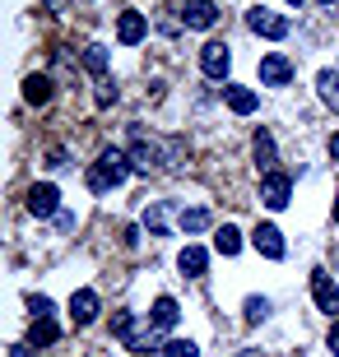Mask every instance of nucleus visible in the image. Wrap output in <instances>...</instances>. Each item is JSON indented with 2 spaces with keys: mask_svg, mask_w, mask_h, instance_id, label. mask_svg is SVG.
Returning <instances> with one entry per match:
<instances>
[{
  "mask_svg": "<svg viewBox=\"0 0 339 357\" xmlns=\"http://www.w3.org/2000/svg\"><path fill=\"white\" fill-rule=\"evenodd\" d=\"M131 162H135V172L182 167V139H158V135H144L140 126H135L131 130Z\"/></svg>",
  "mask_w": 339,
  "mask_h": 357,
  "instance_id": "nucleus-1",
  "label": "nucleus"
},
{
  "mask_svg": "<svg viewBox=\"0 0 339 357\" xmlns=\"http://www.w3.org/2000/svg\"><path fill=\"white\" fill-rule=\"evenodd\" d=\"M131 172H135L131 153H121V149H103V153L89 162L84 181H89L93 195H103V190H117V185H126V176H131Z\"/></svg>",
  "mask_w": 339,
  "mask_h": 357,
  "instance_id": "nucleus-2",
  "label": "nucleus"
},
{
  "mask_svg": "<svg viewBox=\"0 0 339 357\" xmlns=\"http://www.w3.org/2000/svg\"><path fill=\"white\" fill-rule=\"evenodd\" d=\"M247 28L256 33V38H265V42L288 38V19H284V14H274V10H265V5H251V10H247Z\"/></svg>",
  "mask_w": 339,
  "mask_h": 357,
  "instance_id": "nucleus-3",
  "label": "nucleus"
},
{
  "mask_svg": "<svg viewBox=\"0 0 339 357\" xmlns=\"http://www.w3.org/2000/svg\"><path fill=\"white\" fill-rule=\"evenodd\" d=\"M186 28H196V33H209V28L219 24V5L214 0H182V10H177Z\"/></svg>",
  "mask_w": 339,
  "mask_h": 357,
  "instance_id": "nucleus-4",
  "label": "nucleus"
},
{
  "mask_svg": "<svg viewBox=\"0 0 339 357\" xmlns=\"http://www.w3.org/2000/svg\"><path fill=\"white\" fill-rule=\"evenodd\" d=\"M200 70H205L209 79H228V70H233V47H228V42H205V47H200Z\"/></svg>",
  "mask_w": 339,
  "mask_h": 357,
  "instance_id": "nucleus-5",
  "label": "nucleus"
},
{
  "mask_svg": "<svg viewBox=\"0 0 339 357\" xmlns=\"http://www.w3.org/2000/svg\"><path fill=\"white\" fill-rule=\"evenodd\" d=\"M28 213H33V218H56V213H61V190H56L52 181H38L28 190Z\"/></svg>",
  "mask_w": 339,
  "mask_h": 357,
  "instance_id": "nucleus-6",
  "label": "nucleus"
},
{
  "mask_svg": "<svg viewBox=\"0 0 339 357\" xmlns=\"http://www.w3.org/2000/svg\"><path fill=\"white\" fill-rule=\"evenodd\" d=\"M288 199H293V181H288V172L261 176V204H265V209H288Z\"/></svg>",
  "mask_w": 339,
  "mask_h": 357,
  "instance_id": "nucleus-7",
  "label": "nucleus"
},
{
  "mask_svg": "<svg viewBox=\"0 0 339 357\" xmlns=\"http://www.w3.org/2000/svg\"><path fill=\"white\" fill-rule=\"evenodd\" d=\"M312 297L330 320H339V288H335V278H330L326 269H312Z\"/></svg>",
  "mask_w": 339,
  "mask_h": 357,
  "instance_id": "nucleus-8",
  "label": "nucleus"
},
{
  "mask_svg": "<svg viewBox=\"0 0 339 357\" xmlns=\"http://www.w3.org/2000/svg\"><path fill=\"white\" fill-rule=\"evenodd\" d=\"M288 79H293V61H288L284 52L261 56V84H265V89H284Z\"/></svg>",
  "mask_w": 339,
  "mask_h": 357,
  "instance_id": "nucleus-9",
  "label": "nucleus"
},
{
  "mask_svg": "<svg viewBox=\"0 0 339 357\" xmlns=\"http://www.w3.org/2000/svg\"><path fill=\"white\" fill-rule=\"evenodd\" d=\"M251 246L265 255V260H284V232L274 223H256V232H251Z\"/></svg>",
  "mask_w": 339,
  "mask_h": 357,
  "instance_id": "nucleus-10",
  "label": "nucleus"
},
{
  "mask_svg": "<svg viewBox=\"0 0 339 357\" xmlns=\"http://www.w3.org/2000/svg\"><path fill=\"white\" fill-rule=\"evenodd\" d=\"M251 158H256V167H261L265 176H270V172H274V162H279V144H274V135L265 130V126L251 135Z\"/></svg>",
  "mask_w": 339,
  "mask_h": 357,
  "instance_id": "nucleus-11",
  "label": "nucleus"
},
{
  "mask_svg": "<svg viewBox=\"0 0 339 357\" xmlns=\"http://www.w3.org/2000/svg\"><path fill=\"white\" fill-rule=\"evenodd\" d=\"M144 33H149V19H144L140 10H126L117 19V42H121V47H140Z\"/></svg>",
  "mask_w": 339,
  "mask_h": 357,
  "instance_id": "nucleus-12",
  "label": "nucleus"
},
{
  "mask_svg": "<svg viewBox=\"0 0 339 357\" xmlns=\"http://www.w3.org/2000/svg\"><path fill=\"white\" fill-rule=\"evenodd\" d=\"M70 320H75V325H93V320H98V292L93 288L70 292Z\"/></svg>",
  "mask_w": 339,
  "mask_h": 357,
  "instance_id": "nucleus-13",
  "label": "nucleus"
},
{
  "mask_svg": "<svg viewBox=\"0 0 339 357\" xmlns=\"http://www.w3.org/2000/svg\"><path fill=\"white\" fill-rule=\"evenodd\" d=\"M223 98H228V112H237V116H251V112L261 107V93L247 89V84H228Z\"/></svg>",
  "mask_w": 339,
  "mask_h": 357,
  "instance_id": "nucleus-14",
  "label": "nucleus"
},
{
  "mask_svg": "<svg viewBox=\"0 0 339 357\" xmlns=\"http://www.w3.org/2000/svg\"><path fill=\"white\" fill-rule=\"evenodd\" d=\"M177 316H182V311H177V302H172V297H158V302L149 306V330H154V334L172 330V325H177Z\"/></svg>",
  "mask_w": 339,
  "mask_h": 357,
  "instance_id": "nucleus-15",
  "label": "nucleus"
},
{
  "mask_svg": "<svg viewBox=\"0 0 339 357\" xmlns=\"http://www.w3.org/2000/svg\"><path fill=\"white\" fill-rule=\"evenodd\" d=\"M52 93H56L52 75H28V79H24V102H33V107H47V102H52Z\"/></svg>",
  "mask_w": 339,
  "mask_h": 357,
  "instance_id": "nucleus-16",
  "label": "nucleus"
},
{
  "mask_svg": "<svg viewBox=\"0 0 339 357\" xmlns=\"http://www.w3.org/2000/svg\"><path fill=\"white\" fill-rule=\"evenodd\" d=\"M177 269H182L186 278H200L209 269V251L205 246H182V255H177Z\"/></svg>",
  "mask_w": 339,
  "mask_h": 357,
  "instance_id": "nucleus-17",
  "label": "nucleus"
},
{
  "mask_svg": "<svg viewBox=\"0 0 339 357\" xmlns=\"http://www.w3.org/2000/svg\"><path fill=\"white\" fill-rule=\"evenodd\" d=\"M168 218H172V204H168V199H154V204L144 209V227H149V237H168Z\"/></svg>",
  "mask_w": 339,
  "mask_h": 357,
  "instance_id": "nucleus-18",
  "label": "nucleus"
},
{
  "mask_svg": "<svg viewBox=\"0 0 339 357\" xmlns=\"http://www.w3.org/2000/svg\"><path fill=\"white\" fill-rule=\"evenodd\" d=\"M316 93H321V102L339 116V70H321L316 75Z\"/></svg>",
  "mask_w": 339,
  "mask_h": 357,
  "instance_id": "nucleus-19",
  "label": "nucleus"
},
{
  "mask_svg": "<svg viewBox=\"0 0 339 357\" xmlns=\"http://www.w3.org/2000/svg\"><path fill=\"white\" fill-rule=\"evenodd\" d=\"M84 70H89L93 79L103 84V79H107V47H98V42H89V47H84Z\"/></svg>",
  "mask_w": 339,
  "mask_h": 357,
  "instance_id": "nucleus-20",
  "label": "nucleus"
},
{
  "mask_svg": "<svg viewBox=\"0 0 339 357\" xmlns=\"http://www.w3.org/2000/svg\"><path fill=\"white\" fill-rule=\"evenodd\" d=\"M177 223H182L186 237H200V232H209V223H214V218H209V209H182V218H177Z\"/></svg>",
  "mask_w": 339,
  "mask_h": 357,
  "instance_id": "nucleus-21",
  "label": "nucleus"
},
{
  "mask_svg": "<svg viewBox=\"0 0 339 357\" xmlns=\"http://www.w3.org/2000/svg\"><path fill=\"white\" fill-rule=\"evenodd\" d=\"M214 251H219V255H237V251H242V232H237L233 223H223L219 232H214Z\"/></svg>",
  "mask_w": 339,
  "mask_h": 357,
  "instance_id": "nucleus-22",
  "label": "nucleus"
},
{
  "mask_svg": "<svg viewBox=\"0 0 339 357\" xmlns=\"http://www.w3.org/2000/svg\"><path fill=\"white\" fill-rule=\"evenodd\" d=\"M56 334H61L56 316H47V320H33V339H28V344H33V348H52V344H56Z\"/></svg>",
  "mask_w": 339,
  "mask_h": 357,
  "instance_id": "nucleus-23",
  "label": "nucleus"
},
{
  "mask_svg": "<svg viewBox=\"0 0 339 357\" xmlns=\"http://www.w3.org/2000/svg\"><path fill=\"white\" fill-rule=\"evenodd\" d=\"M242 316H247V325H261V320H270V297H256V292H251L247 302H242Z\"/></svg>",
  "mask_w": 339,
  "mask_h": 357,
  "instance_id": "nucleus-24",
  "label": "nucleus"
},
{
  "mask_svg": "<svg viewBox=\"0 0 339 357\" xmlns=\"http://www.w3.org/2000/svg\"><path fill=\"white\" fill-rule=\"evenodd\" d=\"M158 357H200V348L191 339H168V344L158 348Z\"/></svg>",
  "mask_w": 339,
  "mask_h": 357,
  "instance_id": "nucleus-25",
  "label": "nucleus"
},
{
  "mask_svg": "<svg viewBox=\"0 0 339 357\" xmlns=\"http://www.w3.org/2000/svg\"><path fill=\"white\" fill-rule=\"evenodd\" d=\"M28 311H33V320H47L56 311L52 306V297H42V292H33V297H28Z\"/></svg>",
  "mask_w": 339,
  "mask_h": 357,
  "instance_id": "nucleus-26",
  "label": "nucleus"
},
{
  "mask_svg": "<svg viewBox=\"0 0 339 357\" xmlns=\"http://www.w3.org/2000/svg\"><path fill=\"white\" fill-rule=\"evenodd\" d=\"M112 102H117V84L103 79V84H98V107H112Z\"/></svg>",
  "mask_w": 339,
  "mask_h": 357,
  "instance_id": "nucleus-27",
  "label": "nucleus"
},
{
  "mask_svg": "<svg viewBox=\"0 0 339 357\" xmlns=\"http://www.w3.org/2000/svg\"><path fill=\"white\" fill-rule=\"evenodd\" d=\"M42 10H47V14H66L70 0H42Z\"/></svg>",
  "mask_w": 339,
  "mask_h": 357,
  "instance_id": "nucleus-28",
  "label": "nucleus"
},
{
  "mask_svg": "<svg viewBox=\"0 0 339 357\" xmlns=\"http://www.w3.org/2000/svg\"><path fill=\"white\" fill-rule=\"evenodd\" d=\"M326 348H330V353L339 357V320H335V325H330V339H326Z\"/></svg>",
  "mask_w": 339,
  "mask_h": 357,
  "instance_id": "nucleus-29",
  "label": "nucleus"
},
{
  "mask_svg": "<svg viewBox=\"0 0 339 357\" xmlns=\"http://www.w3.org/2000/svg\"><path fill=\"white\" fill-rule=\"evenodd\" d=\"M330 162H339V135H330Z\"/></svg>",
  "mask_w": 339,
  "mask_h": 357,
  "instance_id": "nucleus-30",
  "label": "nucleus"
},
{
  "mask_svg": "<svg viewBox=\"0 0 339 357\" xmlns=\"http://www.w3.org/2000/svg\"><path fill=\"white\" fill-rule=\"evenodd\" d=\"M28 348H33V344H19V348H14L10 357H33V353H28Z\"/></svg>",
  "mask_w": 339,
  "mask_h": 357,
  "instance_id": "nucleus-31",
  "label": "nucleus"
},
{
  "mask_svg": "<svg viewBox=\"0 0 339 357\" xmlns=\"http://www.w3.org/2000/svg\"><path fill=\"white\" fill-rule=\"evenodd\" d=\"M237 357H261V353H256V348H242V353H237Z\"/></svg>",
  "mask_w": 339,
  "mask_h": 357,
  "instance_id": "nucleus-32",
  "label": "nucleus"
},
{
  "mask_svg": "<svg viewBox=\"0 0 339 357\" xmlns=\"http://www.w3.org/2000/svg\"><path fill=\"white\" fill-rule=\"evenodd\" d=\"M335 223H339V195H335Z\"/></svg>",
  "mask_w": 339,
  "mask_h": 357,
  "instance_id": "nucleus-33",
  "label": "nucleus"
},
{
  "mask_svg": "<svg viewBox=\"0 0 339 357\" xmlns=\"http://www.w3.org/2000/svg\"><path fill=\"white\" fill-rule=\"evenodd\" d=\"M288 5H298V10H302V0H288Z\"/></svg>",
  "mask_w": 339,
  "mask_h": 357,
  "instance_id": "nucleus-34",
  "label": "nucleus"
},
{
  "mask_svg": "<svg viewBox=\"0 0 339 357\" xmlns=\"http://www.w3.org/2000/svg\"><path fill=\"white\" fill-rule=\"evenodd\" d=\"M326 5H330V0H326Z\"/></svg>",
  "mask_w": 339,
  "mask_h": 357,
  "instance_id": "nucleus-35",
  "label": "nucleus"
}]
</instances>
